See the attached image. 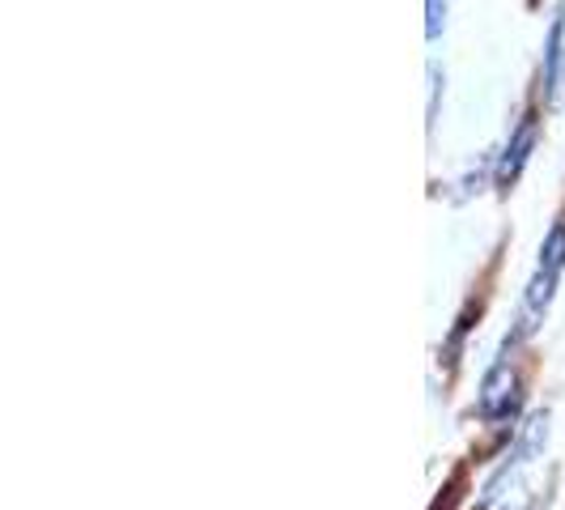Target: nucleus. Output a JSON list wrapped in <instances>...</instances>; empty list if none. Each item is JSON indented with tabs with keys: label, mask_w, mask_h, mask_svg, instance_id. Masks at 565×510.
I'll list each match as a JSON object with an SVG mask.
<instances>
[{
	"label": "nucleus",
	"mask_w": 565,
	"mask_h": 510,
	"mask_svg": "<svg viewBox=\"0 0 565 510\" xmlns=\"http://www.w3.org/2000/svg\"><path fill=\"white\" fill-rule=\"evenodd\" d=\"M565 98V4H557L544 34V103L557 111Z\"/></svg>",
	"instance_id": "f257e3e1"
},
{
	"label": "nucleus",
	"mask_w": 565,
	"mask_h": 510,
	"mask_svg": "<svg viewBox=\"0 0 565 510\" xmlns=\"http://www.w3.org/2000/svg\"><path fill=\"white\" fill-rule=\"evenodd\" d=\"M477 404H481V417H484V422H502V417H510V408L519 404V379H514V370H510L507 358L489 366V374H484Z\"/></svg>",
	"instance_id": "f03ea898"
},
{
	"label": "nucleus",
	"mask_w": 565,
	"mask_h": 510,
	"mask_svg": "<svg viewBox=\"0 0 565 510\" xmlns=\"http://www.w3.org/2000/svg\"><path fill=\"white\" fill-rule=\"evenodd\" d=\"M536 141H540V119L536 115H523V119H519V128L510 132L507 149H502V153H498V162H493V170H498V188H510V183L523 174V167H527V158H532Z\"/></svg>",
	"instance_id": "7ed1b4c3"
},
{
	"label": "nucleus",
	"mask_w": 565,
	"mask_h": 510,
	"mask_svg": "<svg viewBox=\"0 0 565 510\" xmlns=\"http://www.w3.org/2000/svg\"><path fill=\"white\" fill-rule=\"evenodd\" d=\"M553 289H557V277L536 268V277H532L527 294H523V311H519V328H523V332H532L540 319H544L548 302H553Z\"/></svg>",
	"instance_id": "20e7f679"
},
{
	"label": "nucleus",
	"mask_w": 565,
	"mask_h": 510,
	"mask_svg": "<svg viewBox=\"0 0 565 510\" xmlns=\"http://www.w3.org/2000/svg\"><path fill=\"white\" fill-rule=\"evenodd\" d=\"M540 268L544 273H553V277H562L565 268V222L544 234V243H540Z\"/></svg>",
	"instance_id": "39448f33"
},
{
	"label": "nucleus",
	"mask_w": 565,
	"mask_h": 510,
	"mask_svg": "<svg viewBox=\"0 0 565 510\" xmlns=\"http://www.w3.org/2000/svg\"><path fill=\"white\" fill-rule=\"evenodd\" d=\"M447 4L451 0H425V39L438 43L443 30H447Z\"/></svg>",
	"instance_id": "423d86ee"
},
{
	"label": "nucleus",
	"mask_w": 565,
	"mask_h": 510,
	"mask_svg": "<svg viewBox=\"0 0 565 510\" xmlns=\"http://www.w3.org/2000/svg\"><path fill=\"white\" fill-rule=\"evenodd\" d=\"M438 94H443V73L438 64H429V128L438 124Z\"/></svg>",
	"instance_id": "0eeeda50"
}]
</instances>
